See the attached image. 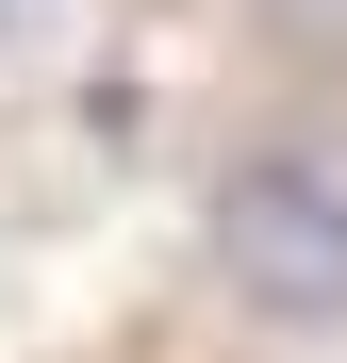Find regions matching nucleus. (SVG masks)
<instances>
[{
	"instance_id": "f257e3e1",
	"label": "nucleus",
	"mask_w": 347,
	"mask_h": 363,
	"mask_svg": "<svg viewBox=\"0 0 347 363\" xmlns=\"http://www.w3.org/2000/svg\"><path fill=\"white\" fill-rule=\"evenodd\" d=\"M215 281L248 297V314H281V330L347 314V182L298 165V149H248L215 182Z\"/></svg>"
}]
</instances>
